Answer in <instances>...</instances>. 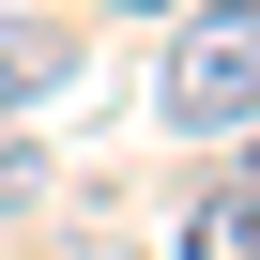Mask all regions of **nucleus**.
I'll list each match as a JSON object with an SVG mask.
<instances>
[{"mask_svg":"<svg viewBox=\"0 0 260 260\" xmlns=\"http://www.w3.org/2000/svg\"><path fill=\"white\" fill-rule=\"evenodd\" d=\"M77 61H92V31H61V16H0V107L77 92Z\"/></svg>","mask_w":260,"mask_h":260,"instance_id":"2","label":"nucleus"},{"mask_svg":"<svg viewBox=\"0 0 260 260\" xmlns=\"http://www.w3.org/2000/svg\"><path fill=\"white\" fill-rule=\"evenodd\" d=\"M245 107H260V31H245V0H199V31L169 46V122H199V138L230 153Z\"/></svg>","mask_w":260,"mask_h":260,"instance_id":"1","label":"nucleus"},{"mask_svg":"<svg viewBox=\"0 0 260 260\" xmlns=\"http://www.w3.org/2000/svg\"><path fill=\"white\" fill-rule=\"evenodd\" d=\"M31 199H46V153L16 138V122H0V214H31Z\"/></svg>","mask_w":260,"mask_h":260,"instance_id":"4","label":"nucleus"},{"mask_svg":"<svg viewBox=\"0 0 260 260\" xmlns=\"http://www.w3.org/2000/svg\"><path fill=\"white\" fill-rule=\"evenodd\" d=\"M122 16H169V0H122Z\"/></svg>","mask_w":260,"mask_h":260,"instance_id":"6","label":"nucleus"},{"mask_svg":"<svg viewBox=\"0 0 260 260\" xmlns=\"http://www.w3.org/2000/svg\"><path fill=\"white\" fill-rule=\"evenodd\" d=\"M46 260H122V245H107V230H77V245H46Z\"/></svg>","mask_w":260,"mask_h":260,"instance_id":"5","label":"nucleus"},{"mask_svg":"<svg viewBox=\"0 0 260 260\" xmlns=\"http://www.w3.org/2000/svg\"><path fill=\"white\" fill-rule=\"evenodd\" d=\"M184 260H260V184L245 169H214V199L184 214Z\"/></svg>","mask_w":260,"mask_h":260,"instance_id":"3","label":"nucleus"}]
</instances>
